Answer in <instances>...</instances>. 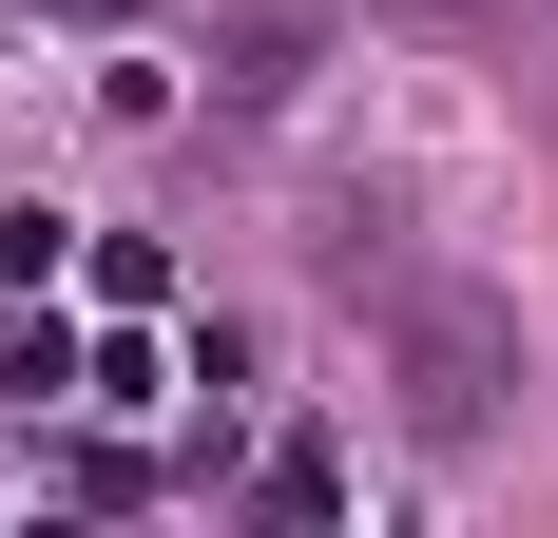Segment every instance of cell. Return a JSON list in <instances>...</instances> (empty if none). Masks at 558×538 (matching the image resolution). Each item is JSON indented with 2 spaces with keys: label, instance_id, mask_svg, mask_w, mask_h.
<instances>
[{
  "label": "cell",
  "instance_id": "cell-2",
  "mask_svg": "<svg viewBox=\"0 0 558 538\" xmlns=\"http://www.w3.org/2000/svg\"><path fill=\"white\" fill-rule=\"evenodd\" d=\"M328 58V0H213V97H289Z\"/></svg>",
  "mask_w": 558,
  "mask_h": 538
},
{
  "label": "cell",
  "instance_id": "cell-6",
  "mask_svg": "<svg viewBox=\"0 0 558 538\" xmlns=\"http://www.w3.org/2000/svg\"><path fill=\"white\" fill-rule=\"evenodd\" d=\"M20 20H155V0H20Z\"/></svg>",
  "mask_w": 558,
  "mask_h": 538
},
{
  "label": "cell",
  "instance_id": "cell-3",
  "mask_svg": "<svg viewBox=\"0 0 558 538\" xmlns=\"http://www.w3.org/2000/svg\"><path fill=\"white\" fill-rule=\"evenodd\" d=\"M0 384H39V404H58V384H97V366H77V327H58V308H20V327H0Z\"/></svg>",
  "mask_w": 558,
  "mask_h": 538
},
{
  "label": "cell",
  "instance_id": "cell-4",
  "mask_svg": "<svg viewBox=\"0 0 558 538\" xmlns=\"http://www.w3.org/2000/svg\"><path fill=\"white\" fill-rule=\"evenodd\" d=\"M58 269V212H0V289H39Z\"/></svg>",
  "mask_w": 558,
  "mask_h": 538
},
{
  "label": "cell",
  "instance_id": "cell-1",
  "mask_svg": "<svg viewBox=\"0 0 558 538\" xmlns=\"http://www.w3.org/2000/svg\"><path fill=\"white\" fill-rule=\"evenodd\" d=\"M366 327H386V384H404V424H424V442H482V424H501L520 327L482 308V289H444V269H366Z\"/></svg>",
  "mask_w": 558,
  "mask_h": 538
},
{
  "label": "cell",
  "instance_id": "cell-5",
  "mask_svg": "<svg viewBox=\"0 0 558 538\" xmlns=\"http://www.w3.org/2000/svg\"><path fill=\"white\" fill-rule=\"evenodd\" d=\"M386 20H424V39H482V0H386Z\"/></svg>",
  "mask_w": 558,
  "mask_h": 538
}]
</instances>
